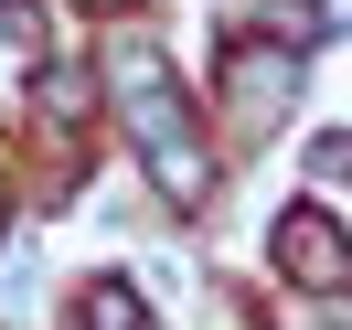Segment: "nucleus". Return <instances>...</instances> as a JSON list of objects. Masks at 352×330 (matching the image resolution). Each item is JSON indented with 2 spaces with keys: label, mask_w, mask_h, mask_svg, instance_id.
I'll list each match as a JSON object with an SVG mask.
<instances>
[{
  "label": "nucleus",
  "mask_w": 352,
  "mask_h": 330,
  "mask_svg": "<svg viewBox=\"0 0 352 330\" xmlns=\"http://www.w3.org/2000/svg\"><path fill=\"white\" fill-rule=\"evenodd\" d=\"M96 330H139V298H129V287H96Z\"/></svg>",
  "instance_id": "f257e3e1"
}]
</instances>
